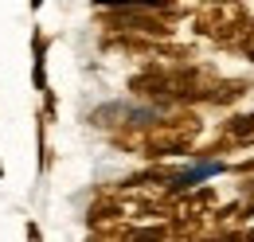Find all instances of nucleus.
<instances>
[{
	"label": "nucleus",
	"mask_w": 254,
	"mask_h": 242,
	"mask_svg": "<svg viewBox=\"0 0 254 242\" xmlns=\"http://www.w3.org/2000/svg\"><path fill=\"white\" fill-rule=\"evenodd\" d=\"M28 4H32V12H39V8H43V4H47V0H28Z\"/></svg>",
	"instance_id": "nucleus-7"
},
{
	"label": "nucleus",
	"mask_w": 254,
	"mask_h": 242,
	"mask_svg": "<svg viewBox=\"0 0 254 242\" xmlns=\"http://www.w3.org/2000/svg\"><path fill=\"white\" fill-rule=\"evenodd\" d=\"M235 47H239V51H243V55H247V59L254 62V28H247V31H243V35H239V43H235Z\"/></svg>",
	"instance_id": "nucleus-6"
},
{
	"label": "nucleus",
	"mask_w": 254,
	"mask_h": 242,
	"mask_svg": "<svg viewBox=\"0 0 254 242\" xmlns=\"http://www.w3.org/2000/svg\"><path fill=\"white\" fill-rule=\"evenodd\" d=\"M235 149H254V114H235L219 125V133L199 149V156H219Z\"/></svg>",
	"instance_id": "nucleus-3"
},
{
	"label": "nucleus",
	"mask_w": 254,
	"mask_h": 242,
	"mask_svg": "<svg viewBox=\"0 0 254 242\" xmlns=\"http://www.w3.org/2000/svg\"><path fill=\"white\" fill-rule=\"evenodd\" d=\"M251 28H254V16H251Z\"/></svg>",
	"instance_id": "nucleus-9"
},
{
	"label": "nucleus",
	"mask_w": 254,
	"mask_h": 242,
	"mask_svg": "<svg viewBox=\"0 0 254 242\" xmlns=\"http://www.w3.org/2000/svg\"><path fill=\"white\" fill-rule=\"evenodd\" d=\"M199 137H203V118L195 114V106H168L164 118H129L126 125H118L114 145L145 160H168V156L191 152Z\"/></svg>",
	"instance_id": "nucleus-1"
},
{
	"label": "nucleus",
	"mask_w": 254,
	"mask_h": 242,
	"mask_svg": "<svg viewBox=\"0 0 254 242\" xmlns=\"http://www.w3.org/2000/svg\"><path fill=\"white\" fill-rule=\"evenodd\" d=\"M247 94H251V78H219L211 98H207V106H235Z\"/></svg>",
	"instance_id": "nucleus-5"
},
{
	"label": "nucleus",
	"mask_w": 254,
	"mask_h": 242,
	"mask_svg": "<svg viewBox=\"0 0 254 242\" xmlns=\"http://www.w3.org/2000/svg\"><path fill=\"white\" fill-rule=\"evenodd\" d=\"M32 82L39 94L51 90L47 86V35H43V28L32 31Z\"/></svg>",
	"instance_id": "nucleus-4"
},
{
	"label": "nucleus",
	"mask_w": 254,
	"mask_h": 242,
	"mask_svg": "<svg viewBox=\"0 0 254 242\" xmlns=\"http://www.w3.org/2000/svg\"><path fill=\"white\" fill-rule=\"evenodd\" d=\"M251 28V8L243 0H203L191 12V31L199 39H211L219 47L239 43V35Z\"/></svg>",
	"instance_id": "nucleus-2"
},
{
	"label": "nucleus",
	"mask_w": 254,
	"mask_h": 242,
	"mask_svg": "<svg viewBox=\"0 0 254 242\" xmlns=\"http://www.w3.org/2000/svg\"><path fill=\"white\" fill-rule=\"evenodd\" d=\"M0 180H4V164H0Z\"/></svg>",
	"instance_id": "nucleus-8"
}]
</instances>
